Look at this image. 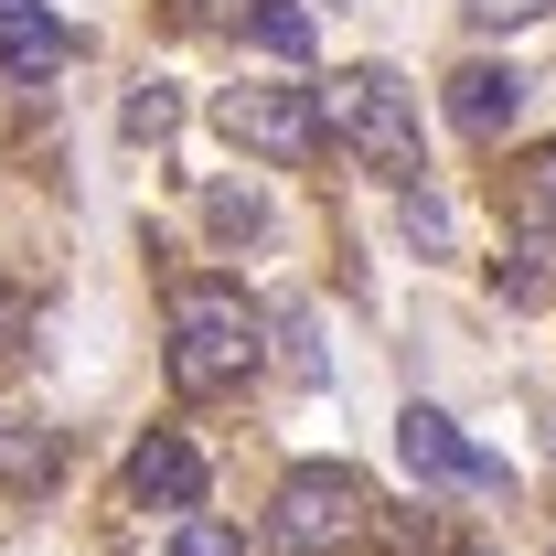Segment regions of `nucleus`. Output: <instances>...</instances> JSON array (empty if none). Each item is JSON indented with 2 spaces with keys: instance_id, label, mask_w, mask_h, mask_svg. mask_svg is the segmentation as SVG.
I'll use <instances>...</instances> for the list:
<instances>
[{
  "instance_id": "1",
  "label": "nucleus",
  "mask_w": 556,
  "mask_h": 556,
  "mask_svg": "<svg viewBox=\"0 0 556 556\" xmlns=\"http://www.w3.org/2000/svg\"><path fill=\"white\" fill-rule=\"evenodd\" d=\"M268 364V321L247 311V289L225 278H182L172 289V386L182 396H225Z\"/></svg>"
},
{
  "instance_id": "2",
  "label": "nucleus",
  "mask_w": 556,
  "mask_h": 556,
  "mask_svg": "<svg viewBox=\"0 0 556 556\" xmlns=\"http://www.w3.org/2000/svg\"><path fill=\"white\" fill-rule=\"evenodd\" d=\"M321 129L343 139L364 172H386V182H417L428 161H417V86L386 65H353L321 86Z\"/></svg>"
},
{
  "instance_id": "3",
  "label": "nucleus",
  "mask_w": 556,
  "mask_h": 556,
  "mask_svg": "<svg viewBox=\"0 0 556 556\" xmlns=\"http://www.w3.org/2000/svg\"><path fill=\"white\" fill-rule=\"evenodd\" d=\"M364 471H343V460H311V471H289L278 482V514H268V546L278 556H321V546H353L364 535Z\"/></svg>"
},
{
  "instance_id": "4",
  "label": "nucleus",
  "mask_w": 556,
  "mask_h": 556,
  "mask_svg": "<svg viewBox=\"0 0 556 556\" xmlns=\"http://www.w3.org/2000/svg\"><path fill=\"white\" fill-rule=\"evenodd\" d=\"M214 129L236 139V150H257V161H278V172H300L311 150H321V86H225L214 97Z\"/></svg>"
},
{
  "instance_id": "5",
  "label": "nucleus",
  "mask_w": 556,
  "mask_h": 556,
  "mask_svg": "<svg viewBox=\"0 0 556 556\" xmlns=\"http://www.w3.org/2000/svg\"><path fill=\"white\" fill-rule=\"evenodd\" d=\"M396 460H407L417 482H471V492H503V482H514V471H503L492 450H471L439 407H407V417H396Z\"/></svg>"
},
{
  "instance_id": "6",
  "label": "nucleus",
  "mask_w": 556,
  "mask_h": 556,
  "mask_svg": "<svg viewBox=\"0 0 556 556\" xmlns=\"http://www.w3.org/2000/svg\"><path fill=\"white\" fill-rule=\"evenodd\" d=\"M129 492L150 503V514H193V503H204V450L172 439V428L139 439V450H129Z\"/></svg>"
},
{
  "instance_id": "7",
  "label": "nucleus",
  "mask_w": 556,
  "mask_h": 556,
  "mask_svg": "<svg viewBox=\"0 0 556 556\" xmlns=\"http://www.w3.org/2000/svg\"><path fill=\"white\" fill-rule=\"evenodd\" d=\"M75 33L54 22V11H33V0H0V75L11 86H43V75H65Z\"/></svg>"
},
{
  "instance_id": "8",
  "label": "nucleus",
  "mask_w": 556,
  "mask_h": 556,
  "mask_svg": "<svg viewBox=\"0 0 556 556\" xmlns=\"http://www.w3.org/2000/svg\"><path fill=\"white\" fill-rule=\"evenodd\" d=\"M450 118H460L471 139H503L514 118H525V75L514 65H460L450 75Z\"/></svg>"
},
{
  "instance_id": "9",
  "label": "nucleus",
  "mask_w": 556,
  "mask_h": 556,
  "mask_svg": "<svg viewBox=\"0 0 556 556\" xmlns=\"http://www.w3.org/2000/svg\"><path fill=\"white\" fill-rule=\"evenodd\" d=\"M54 460H65V439H54V428L0 417V492H43V482H54Z\"/></svg>"
},
{
  "instance_id": "10",
  "label": "nucleus",
  "mask_w": 556,
  "mask_h": 556,
  "mask_svg": "<svg viewBox=\"0 0 556 556\" xmlns=\"http://www.w3.org/2000/svg\"><path fill=\"white\" fill-rule=\"evenodd\" d=\"M247 33H257V54H278V65H311V11L300 0H257Z\"/></svg>"
},
{
  "instance_id": "11",
  "label": "nucleus",
  "mask_w": 556,
  "mask_h": 556,
  "mask_svg": "<svg viewBox=\"0 0 556 556\" xmlns=\"http://www.w3.org/2000/svg\"><path fill=\"white\" fill-rule=\"evenodd\" d=\"M118 129H129L139 150H150V139H172V129H182V86H172V75H150V86H129V108H118Z\"/></svg>"
},
{
  "instance_id": "12",
  "label": "nucleus",
  "mask_w": 556,
  "mask_h": 556,
  "mask_svg": "<svg viewBox=\"0 0 556 556\" xmlns=\"http://www.w3.org/2000/svg\"><path fill=\"white\" fill-rule=\"evenodd\" d=\"M204 214H214V236H268V204H257L247 182H214V193H204Z\"/></svg>"
},
{
  "instance_id": "13",
  "label": "nucleus",
  "mask_w": 556,
  "mask_h": 556,
  "mask_svg": "<svg viewBox=\"0 0 556 556\" xmlns=\"http://www.w3.org/2000/svg\"><path fill=\"white\" fill-rule=\"evenodd\" d=\"M172 556H247V535H236L225 514H182V525H172Z\"/></svg>"
},
{
  "instance_id": "14",
  "label": "nucleus",
  "mask_w": 556,
  "mask_h": 556,
  "mask_svg": "<svg viewBox=\"0 0 556 556\" xmlns=\"http://www.w3.org/2000/svg\"><path fill=\"white\" fill-rule=\"evenodd\" d=\"M22 364H33V311H22V300L0 289V386H11Z\"/></svg>"
},
{
  "instance_id": "15",
  "label": "nucleus",
  "mask_w": 556,
  "mask_h": 556,
  "mask_svg": "<svg viewBox=\"0 0 556 556\" xmlns=\"http://www.w3.org/2000/svg\"><path fill=\"white\" fill-rule=\"evenodd\" d=\"M546 278H556V247H525V257L503 268V300H546Z\"/></svg>"
},
{
  "instance_id": "16",
  "label": "nucleus",
  "mask_w": 556,
  "mask_h": 556,
  "mask_svg": "<svg viewBox=\"0 0 556 556\" xmlns=\"http://www.w3.org/2000/svg\"><path fill=\"white\" fill-rule=\"evenodd\" d=\"M407 236H417V247H450V204L417 193V182H407Z\"/></svg>"
},
{
  "instance_id": "17",
  "label": "nucleus",
  "mask_w": 556,
  "mask_h": 556,
  "mask_svg": "<svg viewBox=\"0 0 556 556\" xmlns=\"http://www.w3.org/2000/svg\"><path fill=\"white\" fill-rule=\"evenodd\" d=\"M525 214H535V225H556V139L535 150V172H525Z\"/></svg>"
},
{
  "instance_id": "18",
  "label": "nucleus",
  "mask_w": 556,
  "mask_h": 556,
  "mask_svg": "<svg viewBox=\"0 0 556 556\" xmlns=\"http://www.w3.org/2000/svg\"><path fill=\"white\" fill-rule=\"evenodd\" d=\"M482 33H514V22H535V11H556V0H460Z\"/></svg>"
},
{
  "instance_id": "19",
  "label": "nucleus",
  "mask_w": 556,
  "mask_h": 556,
  "mask_svg": "<svg viewBox=\"0 0 556 556\" xmlns=\"http://www.w3.org/2000/svg\"><path fill=\"white\" fill-rule=\"evenodd\" d=\"M172 11H182V22H236L247 0H172Z\"/></svg>"
}]
</instances>
